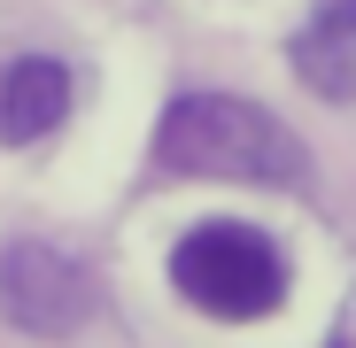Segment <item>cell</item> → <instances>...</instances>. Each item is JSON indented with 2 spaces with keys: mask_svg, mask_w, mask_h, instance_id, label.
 Returning a JSON list of instances; mask_svg holds the SVG:
<instances>
[{
  "mask_svg": "<svg viewBox=\"0 0 356 348\" xmlns=\"http://www.w3.org/2000/svg\"><path fill=\"white\" fill-rule=\"evenodd\" d=\"M155 170L170 179H248V186H302V140L271 108L241 93H178L155 124Z\"/></svg>",
  "mask_w": 356,
  "mask_h": 348,
  "instance_id": "obj_1",
  "label": "cell"
},
{
  "mask_svg": "<svg viewBox=\"0 0 356 348\" xmlns=\"http://www.w3.org/2000/svg\"><path fill=\"white\" fill-rule=\"evenodd\" d=\"M178 295L209 317H271L286 302V256L248 224H202L170 248Z\"/></svg>",
  "mask_w": 356,
  "mask_h": 348,
  "instance_id": "obj_2",
  "label": "cell"
},
{
  "mask_svg": "<svg viewBox=\"0 0 356 348\" xmlns=\"http://www.w3.org/2000/svg\"><path fill=\"white\" fill-rule=\"evenodd\" d=\"M101 310V286L78 256L47 248V240H16L0 256V317L31 340H70L86 317Z\"/></svg>",
  "mask_w": 356,
  "mask_h": 348,
  "instance_id": "obj_3",
  "label": "cell"
},
{
  "mask_svg": "<svg viewBox=\"0 0 356 348\" xmlns=\"http://www.w3.org/2000/svg\"><path fill=\"white\" fill-rule=\"evenodd\" d=\"M63 116H70V70H63V63L24 54V63L0 70V140H8V147L47 140Z\"/></svg>",
  "mask_w": 356,
  "mask_h": 348,
  "instance_id": "obj_4",
  "label": "cell"
},
{
  "mask_svg": "<svg viewBox=\"0 0 356 348\" xmlns=\"http://www.w3.org/2000/svg\"><path fill=\"white\" fill-rule=\"evenodd\" d=\"M294 70L310 78V93L348 101L356 93V0H325L294 39Z\"/></svg>",
  "mask_w": 356,
  "mask_h": 348,
  "instance_id": "obj_5",
  "label": "cell"
},
{
  "mask_svg": "<svg viewBox=\"0 0 356 348\" xmlns=\"http://www.w3.org/2000/svg\"><path fill=\"white\" fill-rule=\"evenodd\" d=\"M325 348H356V340H341V333H333V340H325Z\"/></svg>",
  "mask_w": 356,
  "mask_h": 348,
  "instance_id": "obj_6",
  "label": "cell"
}]
</instances>
